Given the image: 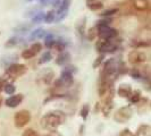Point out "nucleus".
<instances>
[{
  "instance_id": "1",
  "label": "nucleus",
  "mask_w": 151,
  "mask_h": 136,
  "mask_svg": "<svg viewBox=\"0 0 151 136\" xmlns=\"http://www.w3.org/2000/svg\"><path fill=\"white\" fill-rule=\"evenodd\" d=\"M66 121V115L60 110H53L41 118V127L48 132H53Z\"/></svg>"
},
{
  "instance_id": "2",
  "label": "nucleus",
  "mask_w": 151,
  "mask_h": 136,
  "mask_svg": "<svg viewBox=\"0 0 151 136\" xmlns=\"http://www.w3.org/2000/svg\"><path fill=\"white\" fill-rule=\"evenodd\" d=\"M76 72H77V69H76L75 66H73V65L65 66V68L61 72L60 77L55 81V87L60 89V87H69V86H72L73 83H74L73 75L75 74Z\"/></svg>"
},
{
  "instance_id": "3",
  "label": "nucleus",
  "mask_w": 151,
  "mask_h": 136,
  "mask_svg": "<svg viewBox=\"0 0 151 136\" xmlns=\"http://www.w3.org/2000/svg\"><path fill=\"white\" fill-rule=\"evenodd\" d=\"M118 49V44L114 40H101L96 43V50L101 54L113 53Z\"/></svg>"
},
{
  "instance_id": "4",
  "label": "nucleus",
  "mask_w": 151,
  "mask_h": 136,
  "mask_svg": "<svg viewBox=\"0 0 151 136\" xmlns=\"http://www.w3.org/2000/svg\"><path fill=\"white\" fill-rule=\"evenodd\" d=\"M26 72H27V67L25 65L16 62V64H13L9 67L6 68V76H7V78L9 77L12 79H16L21 76L25 75Z\"/></svg>"
},
{
  "instance_id": "5",
  "label": "nucleus",
  "mask_w": 151,
  "mask_h": 136,
  "mask_svg": "<svg viewBox=\"0 0 151 136\" xmlns=\"http://www.w3.org/2000/svg\"><path fill=\"white\" fill-rule=\"evenodd\" d=\"M132 115H133V110H132L131 107L129 106L122 107L114 115V119L117 121V122H119V124H125L126 121H129L131 119Z\"/></svg>"
},
{
  "instance_id": "6",
  "label": "nucleus",
  "mask_w": 151,
  "mask_h": 136,
  "mask_svg": "<svg viewBox=\"0 0 151 136\" xmlns=\"http://www.w3.org/2000/svg\"><path fill=\"white\" fill-rule=\"evenodd\" d=\"M31 120V113L29 110H19L18 112L15 113L14 116V122L17 128H23L26 126Z\"/></svg>"
},
{
  "instance_id": "7",
  "label": "nucleus",
  "mask_w": 151,
  "mask_h": 136,
  "mask_svg": "<svg viewBox=\"0 0 151 136\" xmlns=\"http://www.w3.org/2000/svg\"><path fill=\"white\" fill-rule=\"evenodd\" d=\"M70 1L72 0H59V4H58V10L56 13V21L55 22L60 23L61 21H64L66 18V16L68 14V9L70 6Z\"/></svg>"
},
{
  "instance_id": "8",
  "label": "nucleus",
  "mask_w": 151,
  "mask_h": 136,
  "mask_svg": "<svg viewBox=\"0 0 151 136\" xmlns=\"http://www.w3.org/2000/svg\"><path fill=\"white\" fill-rule=\"evenodd\" d=\"M127 60L131 65L136 66V65H140V64H143L147 61V54L143 51H140V50H132L129 51L127 54Z\"/></svg>"
},
{
  "instance_id": "9",
  "label": "nucleus",
  "mask_w": 151,
  "mask_h": 136,
  "mask_svg": "<svg viewBox=\"0 0 151 136\" xmlns=\"http://www.w3.org/2000/svg\"><path fill=\"white\" fill-rule=\"evenodd\" d=\"M98 37L101 40H114L118 37V31L110 26H107L101 30H98Z\"/></svg>"
},
{
  "instance_id": "10",
  "label": "nucleus",
  "mask_w": 151,
  "mask_h": 136,
  "mask_svg": "<svg viewBox=\"0 0 151 136\" xmlns=\"http://www.w3.org/2000/svg\"><path fill=\"white\" fill-rule=\"evenodd\" d=\"M24 100V95L18 93V94H13L12 97L6 100V106L9 108H16L17 106H19L22 103V101Z\"/></svg>"
},
{
  "instance_id": "11",
  "label": "nucleus",
  "mask_w": 151,
  "mask_h": 136,
  "mask_svg": "<svg viewBox=\"0 0 151 136\" xmlns=\"http://www.w3.org/2000/svg\"><path fill=\"white\" fill-rule=\"evenodd\" d=\"M18 59V54L17 53H12V54H7V56H4L1 59H0V65L2 67L7 68L13 64H16Z\"/></svg>"
},
{
  "instance_id": "12",
  "label": "nucleus",
  "mask_w": 151,
  "mask_h": 136,
  "mask_svg": "<svg viewBox=\"0 0 151 136\" xmlns=\"http://www.w3.org/2000/svg\"><path fill=\"white\" fill-rule=\"evenodd\" d=\"M69 61H70V54L66 50L59 53L57 56V58H56V64L58 66H66Z\"/></svg>"
},
{
  "instance_id": "13",
  "label": "nucleus",
  "mask_w": 151,
  "mask_h": 136,
  "mask_svg": "<svg viewBox=\"0 0 151 136\" xmlns=\"http://www.w3.org/2000/svg\"><path fill=\"white\" fill-rule=\"evenodd\" d=\"M132 87H131V85L129 84H121L119 86H118V89H117V94L121 97V98H127L131 95V93H132Z\"/></svg>"
},
{
  "instance_id": "14",
  "label": "nucleus",
  "mask_w": 151,
  "mask_h": 136,
  "mask_svg": "<svg viewBox=\"0 0 151 136\" xmlns=\"http://www.w3.org/2000/svg\"><path fill=\"white\" fill-rule=\"evenodd\" d=\"M133 7L139 11H145L150 7V4L148 0H134L133 1Z\"/></svg>"
},
{
  "instance_id": "15",
  "label": "nucleus",
  "mask_w": 151,
  "mask_h": 136,
  "mask_svg": "<svg viewBox=\"0 0 151 136\" xmlns=\"http://www.w3.org/2000/svg\"><path fill=\"white\" fill-rule=\"evenodd\" d=\"M32 25H33V24H21V25L14 27V29H13V32L17 33L18 35H24V34H26V33L30 32L31 29H32Z\"/></svg>"
},
{
  "instance_id": "16",
  "label": "nucleus",
  "mask_w": 151,
  "mask_h": 136,
  "mask_svg": "<svg viewBox=\"0 0 151 136\" xmlns=\"http://www.w3.org/2000/svg\"><path fill=\"white\" fill-rule=\"evenodd\" d=\"M86 7L92 11H98L104 8V4L99 0H86Z\"/></svg>"
},
{
  "instance_id": "17",
  "label": "nucleus",
  "mask_w": 151,
  "mask_h": 136,
  "mask_svg": "<svg viewBox=\"0 0 151 136\" xmlns=\"http://www.w3.org/2000/svg\"><path fill=\"white\" fill-rule=\"evenodd\" d=\"M45 34H47V32H45L43 29L39 27V29H35L34 31L31 32L30 40L31 41H34V40H38V39H43Z\"/></svg>"
},
{
  "instance_id": "18",
  "label": "nucleus",
  "mask_w": 151,
  "mask_h": 136,
  "mask_svg": "<svg viewBox=\"0 0 151 136\" xmlns=\"http://www.w3.org/2000/svg\"><path fill=\"white\" fill-rule=\"evenodd\" d=\"M24 42V40L19 37H12L10 39H8V41L5 43V48H14L16 45L22 44Z\"/></svg>"
},
{
  "instance_id": "19",
  "label": "nucleus",
  "mask_w": 151,
  "mask_h": 136,
  "mask_svg": "<svg viewBox=\"0 0 151 136\" xmlns=\"http://www.w3.org/2000/svg\"><path fill=\"white\" fill-rule=\"evenodd\" d=\"M131 45L135 49L139 48H149L150 47V41L149 40H132Z\"/></svg>"
},
{
  "instance_id": "20",
  "label": "nucleus",
  "mask_w": 151,
  "mask_h": 136,
  "mask_svg": "<svg viewBox=\"0 0 151 136\" xmlns=\"http://www.w3.org/2000/svg\"><path fill=\"white\" fill-rule=\"evenodd\" d=\"M85 25H86V17H83L82 21H80V22L76 24V30H77L78 34L82 38H83L84 34H85Z\"/></svg>"
},
{
  "instance_id": "21",
  "label": "nucleus",
  "mask_w": 151,
  "mask_h": 136,
  "mask_svg": "<svg viewBox=\"0 0 151 136\" xmlns=\"http://www.w3.org/2000/svg\"><path fill=\"white\" fill-rule=\"evenodd\" d=\"M111 17H107V18H105V19H100V21H98V22L96 23V29H97V31L98 30H101V29H104V27H107V26H109V24L111 23Z\"/></svg>"
},
{
  "instance_id": "22",
  "label": "nucleus",
  "mask_w": 151,
  "mask_h": 136,
  "mask_svg": "<svg viewBox=\"0 0 151 136\" xmlns=\"http://www.w3.org/2000/svg\"><path fill=\"white\" fill-rule=\"evenodd\" d=\"M55 37L51 33H47L45 35V47L48 49H52V45L55 43Z\"/></svg>"
},
{
  "instance_id": "23",
  "label": "nucleus",
  "mask_w": 151,
  "mask_h": 136,
  "mask_svg": "<svg viewBox=\"0 0 151 136\" xmlns=\"http://www.w3.org/2000/svg\"><path fill=\"white\" fill-rule=\"evenodd\" d=\"M149 130H150V126L149 125H141L137 128L134 136H145V135L149 136Z\"/></svg>"
},
{
  "instance_id": "24",
  "label": "nucleus",
  "mask_w": 151,
  "mask_h": 136,
  "mask_svg": "<svg viewBox=\"0 0 151 136\" xmlns=\"http://www.w3.org/2000/svg\"><path fill=\"white\" fill-rule=\"evenodd\" d=\"M140 99H141V91H139V90L132 91L131 95L129 97V102H131V103H135V105L140 101Z\"/></svg>"
},
{
  "instance_id": "25",
  "label": "nucleus",
  "mask_w": 151,
  "mask_h": 136,
  "mask_svg": "<svg viewBox=\"0 0 151 136\" xmlns=\"http://www.w3.org/2000/svg\"><path fill=\"white\" fill-rule=\"evenodd\" d=\"M45 14L43 11L39 10L38 13L31 18V19H32V24H40V23H42L45 21Z\"/></svg>"
},
{
  "instance_id": "26",
  "label": "nucleus",
  "mask_w": 151,
  "mask_h": 136,
  "mask_svg": "<svg viewBox=\"0 0 151 136\" xmlns=\"http://www.w3.org/2000/svg\"><path fill=\"white\" fill-rule=\"evenodd\" d=\"M52 59V54L50 51H45L42 56H41V58L39 59V65H45V64H48L49 61H51Z\"/></svg>"
},
{
  "instance_id": "27",
  "label": "nucleus",
  "mask_w": 151,
  "mask_h": 136,
  "mask_svg": "<svg viewBox=\"0 0 151 136\" xmlns=\"http://www.w3.org/2000/svg\"><path fill=\"white\" fill-rule=\"evenodd\" d=\"M52 49L57 50L58 52H63V51H65V49H66V43L60 41V40H56L52 45Z\"/></svg>"
},
{
  "instance_id": "28",
  "label": "nucleus",
  "mask_w": 151,
  "mask_h": 136,
  "mask_svg": "<svg viewBox=\"0 0 151 136\" xmlns=\"http://www.w3.org/2000/svg\"><path fill=\"white\" fill-rule=\"evenodd\" d=\"M131 77L132 78H134V79H140V78H142V73H141V69L140 68H132L131 70L127 72Z\"/></svg>"
},
{
  "instance_id": "29",
  "label": "nucleus",
  "mask_w": 151,
  "mask_h": 136,
  "mask_svg": "<svg viewBox=\"0 0 151 136\" xmlns=\"http://www.w3.org/2000/svg\"><path fill=\"white\" fill-rule=\"evenodd\" d=\"M56 21V11L55 10H49L45 15V22L47 24H51Z\"/></svg>"
},
{
  "instance_id": "30",
  "label": "nucleus",
  "mask_w": 151,
  "mask_h": 136,
  "mask_svg": "<svg viewBox=\"0 0 151 136\" xmlns=\"http://www.w3.org/2000/svg\"><path fill=\"white\" fill-rule=\"evenodd\" d=\"M21 56H22L23 59H25V60H29V59H32L33 57H35L37 54L33 52L32 50H31L30 48L29 49H24L23 50V52L21 53Z\"/></svg>"
},
{
  "instance_id": "31",
  "label": "nucleus",
  "mask_w": 151,
  "mask_h": 136,
  "mask_svg": "<svg viewBox=\"0 0 151 136\" xmlns=\"http://www.w3.org/2000/svg\"><path fill=\"white\" fill-rule=\"evenodd\" d=\"M53 77H55V73L52 70L48 69L47 73H45V76H43V82L45 84H50L53 81Z\"/></svg>"
},
{
  "instance_id": "32",
  "label": "nucleus",
  "mask_w": 151,
  "mask_h": 136,
  "mask_svg": "<svg viewBox=\"0 0 151 136\" xmlns=\"http://www.w3.org/2000/svg\"><path fill=\"white\" fill-rule=\"evenodd\" d=\"M118 13V9H116V8H111V9H107V10H104L100 16L101 17H104V18H107V17H111L113 15L115 14H117Z\"/></svg>"
},
{
  "instance_id": "33",
  "label": "nucleus",
  "mask_w": 151,
  "mask_h": 136,
  "mask_svg": "<svg viewBox=\"0 0 151 136\" xmlns=\"http://www.w3.org/2000/svg\"><path fill=\"white\" fill-rule=\"evenodd\" d=\"M89 113H90V107H89V105H84V106L81 108V111H80L81 117H82L84 120H85V119L88 118Z\"/></svg>"
},
{
  "instance_id": "34",
  "label": "nucleus",
  "mask_w": 151,
  "mask_h": 136,
  "mask_svg": "<svg viewBox=\"0 0 151 136\" xmlns=\"http://www.w3.org/2000/svg\"><path fill=\"white\" fill-rule=\"evenodd\" d=\"M4 91L7 93L8 95H13L14 93H15L16 91V87L14 86V84H10V83H7L5 85V87H4Z\"/></svg>"
},
{
  "instance_id": "35",
  "label": "nucleus",
  "mask_w": 151,
  "mask_h": 136,
  "mask_svg": "<svg viewBox=\"0 0 151 136\" xmlns=\"http://www.w3.org/2000/svg\"><path fill=\"white\" fill-rule=\"evenodd\" d=\"M97 37H98V31H97V29L96 27H91L90 30L88 31V39L90 41H93Z\"/></svg>"
},
{
  "instance_id": "36",
  "label": "nucleus",
  "mask_w": 151,
  "mask_h": 136,
  "mask_svg": "<svg viewBox=\"0 0 151 136\" xmlns=\"http://www.w3.org/2000/svg\"><path fill=\"white\" fill-rule=\"evenodd\" d=\"M30 49L35 53V54H38V53L41 52V50H42V44L39 43V42H34V43L30 47Z\"/></svg>"
},
{
  "instance_id": "37",
  "label": "nucleus",
  "mask_w": 151,
  "mask_h": 136,
  "mask_svg": "<svg viewBox=\"0 0 151 136\" xmlns=\"http://www.w3.org/2000/svg\"><path fill=\"white\" fill-rule=\"evenodd\" d=\"M105 56H106V54H100L99 57H97L96 60H94V62H93V65H92V67L99 68V66L102 64V61H104V59H105Z\"/></svg>"
},
{
  "instance_id": "38",
  "label": "nucleus",
  "mask_w": 151,
  "mask_h": 136,
  "mask_svg": "<svg viewBox=\"0 0 151 136\" xmlns=\"http://www.w3.org/2000/svg\"><path fill=\"white\" fill-rule=\"evenodd\" d=\"M38 11L39 10H37L35 8H33V9H29V10H26V11L24 13V15L23 16H24L25 18H32V17L35 15Z\"/></svg>"
},
{
  "instance_id": "39",
  "label": "nucleus",
  "mask_w": 151,
  "mask_h": 136,
  "mask_svg": "<svg viewBox=\"0 0 151 136\" xmlns=\"http://www.w3.org/2000/svg\"><path fill=\"white\" fill-rule=\"evenodd\" d=\"M22 136H40V135L38 134V132H35L34 129L27 128L26 130H24V132H23Z\"/></svg>"
},
{
  "instance_id": "40",
  "label": "nucleus",
  "mask_w": 151,
  "mask_h": 136,
  "mask_svg": "<svg viewBox=\"0 0 151 136\" xmlns=\"http://www.w3.org/2000/svg\"><path fill=\"white\" fill-rule=\"evenodd\" d=\"M119 136H134V134H133V133H132L129 128H125V129H123V130L121 132Z\"/></svg>"
},
{
  "instance_id": "41",
  "label": "nucleus",
  "mask_w": 151,
  "mask_h": 136,
  "mask_svg": "<svg viewBox=\"0 0 151 136\" xmlns=\"http://www.w3.org/2000/svg\"><path fill=\"white\" fill-rule=\"evenodd\" d=\"M6 84H7V78H6V77L0 78V92L4 90V87H5Z\"/></svg>"
},
{
  "instance_id": "42",
  "label": "nucleus",
  "mask_w": 151,
  "mask_h": 136,
  "mask_svg": "<svg viewBox=\"0 0 151 136\" xmlns=\"http://www.w3.org/2000/svg\"><path fill=\"white\" fill-rule=\"evenodd\" d=\"M45 136H60V134H58L56 130H53V132H49V133L45 134Z\"/></svg>"
},
{
  "instance_id": "43",
  "label": "nucleus",
  "mask_w": 151,
  "mask_h": 136,
  "mask_svg": "<svg viewBox=\"0 0 151 136\" xmlns=\"http://www.w3.org/2000/svg\"><path fill=\"white\" fill-rule=\"evenodd\" d=\"M24 1H26V2H32V1H34V0H24Z\"/></svg>"
},
{
  "instance_id": "44",
  "label": "nucleus",
  "mask_w": 151,
  "mask_h": 136,
  "mask_svg": "<svg viewBox=\"0 0 151 136\" xmlns=\"http://www.w3.org/2000/svg\"><path fill=\"white\" fill-rule=\"evenodd\" d=\"M1 103H2V98H1V95H0V106H1Z\"/></svg>"
}]
</instances>
